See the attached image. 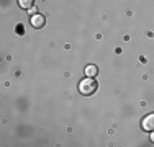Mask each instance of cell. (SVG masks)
<instances>
[{"label":"cell","instance_id":"6","mask_svg":"<svg viewBox=\"0 0 154 147\" xmlns=\"http://www.w3.org/2000/svg\"><path fill=\"white\" fill-rule=\"evenodd\" d=\"M151 142H152V144H154V131L151 132Z\"/></svg>","mask_w":154,"mask_h":147},{"label":"cell","instance_id":"2","mask_svg":"<svg viewBox=\"0 0 154 147\" xmlns=\"http://www.w3.org/2000/svg\"><path fill=\"white\" fill-rule=\"evenodd\" d=\"M141 128H143V131H146V132H152L154 131V113H149V115H146L144 118H143Z\"/></svg>","mask_w":154,"mask_h":147},{"label":"cell","instance_id":"1","mask_svg":"<svg viewBox=\"0 0 154 147\" xmlns=\"http://www.w3.org/2000/svg\"><path fill=\"white\" fill-rule=\"evenodd\" d=\"M97 87L98 85H97L94 77H85V79H82L79 83V92L82 95H85V97H89V95H92L97 92Z\"/></svg>","mask_w":154,"mask_h":147},{"label":"cell","instance_id":"5","mask_svg":"<svg viewBox=\"0 0 154 147\" xmlns=\"http://www.w3.org/2000/svg\"><path fill=\"white\" fill-rule=\"evenodd\" d=\"M33 3H35V0H18V5L23 10H30L33 7Z\"/></svg>","mask_w":154,"mask_h":147},{"label":"cell","instance_id":"3","mask_svg":"<svg viewBox=\"0 0 154 147\" xmlns=\"http://www.w3.org/2000/svg\"><path fill=\"white\" fill-rule=\"evenodd\" d=\"M30 21H31V26H33V28H36V29L43 28V26L46 25V18L43 16L41 13H35V15H31Z\"/></svg>","mask_w":154,"mask_h":147},{"label":"cell","instance_id":"4","mask_svg":"<svg viewBox=\"0 0 154 147\" xmlns=\"http://www.w3.org/2000/svg\"><path fill=\"white\" fill-rule=\"evenodd\" d=\"M97 74H98L97 65L90 64V65H87V67H85V77H95Z\"/></svg>","mask_w":154,"mask_h":147}]
</instances>
